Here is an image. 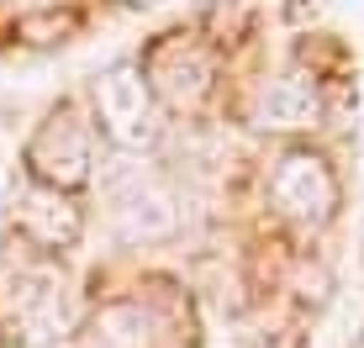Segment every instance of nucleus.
<instances>
[{"label": "nucleus", "instance_id": "0eeeda50", "mask_svg": "<svg viewBox=\"0 0 364 348\" xmlns=\"http://www.w3.org/2000/svg\"><path fill=\"white\" fill-rule=\"evenodd\" d=\"M11 227L37 254H69L85 238V211L74 206V195L48 190L21 174V185H11Z\"/></svg>", "mask_w": 364, "mask_h": 348}, {"label": "nucleus", "instance_id": "9d476101", "mask_svg": "<svg viewBox=\"0 0 364 348\" xmlns=\"http://www.w3.org/2000/svg\"><path fill=\"white\" fill-rule=\"evenodd\" d=\"M127 6H159V0H127Z\"/></svg>", "mask_w": 364, "mask_h": 348}, {"label": "nucleus", "instance_id": "7ed1b4c3", "mask_svg": "<svg viewBox=\"0 0 364 348\" xmlns=\"http://www.w3.org/2000/svg\"><path fill=\"white\" fill-rule=\"evenodd\" d=\"M264 190H269V206L301 232H322L338 217V206H343V180L328 164V153L311 143H291L274 153Z\"/></svg>", "mask_w": 364, "mask_h": 348}, {"label": "nucleus", "instance_id": "423d86ee", "mask_svg": "<svg viewBox=\"0 0 364 348\" xmlns=\"http://www.w3.org/2000/svg\"><path fill=\"white\" fill-rule=\"evenodd\" d=\"M137 69H143L159 111H164V106L169 111H196L211 95V85H217V58H211V48L196 43L191 32L159 37V43L137 58Z\"/></svg>", "mask_w": 364, "mask_h": 348}, {"label": "nucleus", "instance_id": "f257e3e1", "mask_svg": "<svg viewBox=\"0 0 364 348\" xmlns=\"http://www.w3.org/2000/svg\"><path fill=\"white\" fill-rule=\"evenodd\" d=\"M0 332L16 348H48L74 332L69 280L48 259H21L0 269Z\"/></svg>", "mask_w": 364, "mask_h": 348}, {"label": "nucleus", "instance_id": "1a4fd4ad", "mask_svg": "<svg viewBox=\"0 0 364 348\" xmlns=\"http://www.w3.org/2000/svg\"><path fill=\"white\" fill-rule=\"evenodd\" d=\"M154 343H159V322L143 301H106L74 332L69 348H154Z\"/></svg>", "mask_w": 364, "mask_h": 348}, {"label": "nucleus", "instance_id": "6e6552de", "mask_svg": "<svg viewBox=\"0 0 364 348\" xmlns=\"http://www.w3.org/2000/svg\"><path fill=\"white\" fill-rule=\"evenodd\" d=\"M317 116H322V85L306 69L269 80L254 101V121L264 132H306V127H317Z\"/></svg>", "mask_w": 364, "mask_h": 348}, {"label": "nucleus", "instance_id": "20e7f679", "mask_svg": "<svg viewBox=\"0 0 364 348\" xmlns=\"http://www.w3.org/2000/svg\"><path fill=\"white\" fill-rule=\"evenodd\" d=\"M100 195H106L111 232L122 243H164L180 227V201H174V190L164 185V174L137 164V158L111 164L106 180H100Z\"/></svg>", "mask_w": 364, "mask_h": 348}, {"label": "nucleus", "instance_id": "39448f33", "mask_svg": "<svg viewBox=\"0 0 364 348\" xmlns=\"http://www.w3.org/2000/svg\"><path fill=\"white\" fill-rule=\"evenodd\" d=\"M21 174L37 185H48V190H85V185L95 180V127L90 116H85L80 106H53L43 121H37V132L27 138V153H21Z\"/></svg>", "mask_w": 364, "mask_h": 348}, {"label": "nucleus", "instance_id": "f03ea898", "mask_svg": "<svg viewBox=\"0 0 364 348\" xmlns=\"http://www.w3.org/2000/svg\"><path fill=\"white\" fill-rule=\"evenodd\" d=\"M90 127H100V138L122 153H148L164 138V111H159L154 90H148L137 58H117L90 80Z\"/></svg>", "mask_w": 364, "mask_h": 348}]
</instances>
